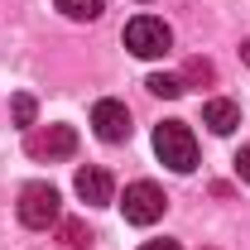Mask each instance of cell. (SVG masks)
I'll return each mask as SVG.
<instances>
[{
  "mask_svg": "<svg viewBox=\"0 0 250 250\" xmlns=\"http://www.w3.org/2000/svg\"><path fill=\"white\" fill-rule=\"evenodd\" d=\"M20 221L29 231H48L62 221V202H58V188L53 183H24L20 188Z\"/></svg>",
  "mask_w": 250,
  "mask_h": 250,
  "instance_id": "cell-2",
  "label": "cell"
},
{
  "mask_svg": "<svg viewBox=\"0 0 250 250\" xmlns=\"http://www.w3.org/2000/svg\"><path fill=\"white\" fill-rule=\"evenodd\" d=\"M24 149H29L34 159H72L77 154V130L72 125H34L29 140H24Z\"/></svg>",
  "mask_w": 250,
  "mask_h": 250,
  "instance_id": "cell-5",
  "label": "cell"
},
{
  "mask_svg": "<svg viewBox=\"0 0 250 250\" xmlns=\"http://www.w3.org/2000/svg\"><path fill=\"white\" fill-rule=\"evenodd\" d=\"M145 87H149L154 96H168V101H173V96H183V77H168V72H154V77H149Z\"/></svg>",
  "mask_w": 250,
  "mask_h": 250,
  "instance_id": "cell-12",
  "label": "cell"
},
{
  "mask_svg": "<svg viewBox=\"0 0 250 250\" xmlns=\"http://www.w3.org/2000/svg\"><path fill=\"white\" fill-rule=\"evenodd\" d=\"M125 48L135 58H164L173 48V29L164 20H154V15H140V20L125 24Z\"/></svg>",
  "mask_w": 250,
  "mask_h": 250,
  "instance_id": "cell-3",
  "label": "cell"
},
{
  "mask_svg": "<svg viewBox=\"0 0 250 250\" xmlns=\"http://www.w3.org/2000/svg\"><path fill=\"white\" fill-rule=\"evenodd\" d=\"M58 236H62L67 250H87V246H92V231H87L82 221H58Z\"/></svg>",
  "mask_w": 250,
  "mask_h": 250,
  "instance_id": "cell-11",
  "label": "cell"
},
{
  "mask_svg": "<svg viewBox=\"0 0 250 250\" xmlns=\"http://www.w3.org/2000/svg\"><path fill=\"white\" fill-rule=\"evenodd\" d=\"M15 121L34 125V96H15Z\"/></svg>",
  "mask_w": 250,
  "mask_h": 250,
  "instance_id": "cell-13",
  "label": "cell"
},
{
  "mask_svg": "<svg viewBox=\"0 0 250 250\" xmlns=\"http://www.w3.org/2000/svg\"><path fill=\"white\" fill-rule=\"evenodd\" d=\"M236 173H241V183H250V145H241V154H236Z\"/></svg>",
  "mask_w": 250,
  "mask_h": 250,
  "instance_id": "cell-14",
  "label": "cell"
},
{
  "mask_svg": "<svg viewBox=\"0 0 250 250\" xmlns=\"http://www.w3.org/2000/svg\"><path fill=\"white\" fill-rule=\"evenodd\" d=\"M140 250H183V246H178V241H168V236H164V241H145V246H140Z\"/></svg>",
  "mask_w": 250,
  "mask_h": 250,
  "instance_id": "cell-15",
  "label": "cell"
},
{
  "mask_svg": "<svg viewBox=\"0 0 250 250\" xmlns=\"http://www.w3.org/2000/svg\"><path fill=\"white\" fill-rule=\"evenodd\" d=\"M92 125H96V135H101L106 145H125L130 130H135V125H130V111H125V101H111V96L92 106Z\"/></svg>",
  "mask_w": 250,
  "mask_h": 250,
  "instance_id": "cell-6",
  "label": "cell"
},
{
  "mask_svg": "<svg viewBox=\"0 0 250 250\" xmlns=\"http://www.w3.org/2000/svg\"><path fill=\"white\" fill-rule=\"evenodd\" d=\"M154 154L173 168V173H192L197 168V140L183 121H164L154 130Z\"/></svg>",
  "mask_w": 250,
  "mask_h": 250,
  "instance_id": "cell-1",
  "label": "cell"
},
{
  "mask_svg": "<svg viewBox=\"0 0 250 250\" xmlns=\"http://www.w3.org/2000/svg\"><path fill=\"white\" fill-rule=\"evenodd\" d=\"M217 82V67L207 58H188V67H183V87H212Z\"/></svg>",
  "mask_w": 250,
  "mask_h": 250,
  "instance_id": "cell-9",
  "label": "cell"
},
{
  "mask_svg": "<svg viewBox=\"0 0 250 250\" xmlns=\"http://www.w3.org/2000/svg\"><path fill=\"white\" fill-rule=\"evenodd\" d=\"M202 125H207L212 135H231V130L241 125V106L226 101V96H212V101L202 106Z\"/></svg>",
  "mask_w": 250,
  "mask_h": 250,
  "instance_id": "cell-8",
  "label": "cell"
},
{
  "mask_svg": "<svg viewBox=\"0 0 250 250\" xmlns=\"http://www.w3.org/2000/svg\"><path fill=\"white\" fill-rule=\"evenodd\" d=\"M111 173L106 168H77V197L87 202V207H106L111 202Z\"/></svg>",
  "mask_w": 250,
  "mask_h": 250,
  "instance_id": "cell-7",
  "label": "cell"
},
{
  "mask_svg": "<svg viewBox=\"0 0 250 250\" xmlns=\"http://www.w3.org/2000/svg\"><path fill=\"white\" fill-rule=\"evenodd\" d=\"M58 10L67 20H96V15L106 10V0H58Z\"/></svg>",
  "mask_w": 250,
  "mask_h": 250,
  "instance_id": "cell-10",
  "label": "cell"
},
{
  "mask_svg": "<svg viewBox=\"0 0 250 250\" xmlns=\"http://www.w3.org/2000/svg\"><path fill=\"white\" fill-rule=\"evenodd\" d=\"M121 207H125V221H130V226H154V221L164 217V207H168V197H164L159 183H145V178H140V183L125 188Z\"/></svg>",
  "mask_w": 250,
  "mask_h": 250,
  "instance_id": "cell-4",
  "label": "cell"
},
{
  "mask_svg": "<svg viewBox=\"0 0 250 250\" xmlns=\"http://www.w3.org/2000/svg\"><path fill=\"white\" fill-rule=\"evenodd\" d=\"M241 58H246V67H250V39H246V43H241Z\"/></svg>",
  "mask_w": 250,
  "mask_h": 250,
  "instance_id": "cell-16",
  "label": "cell"
}]
</instances>
